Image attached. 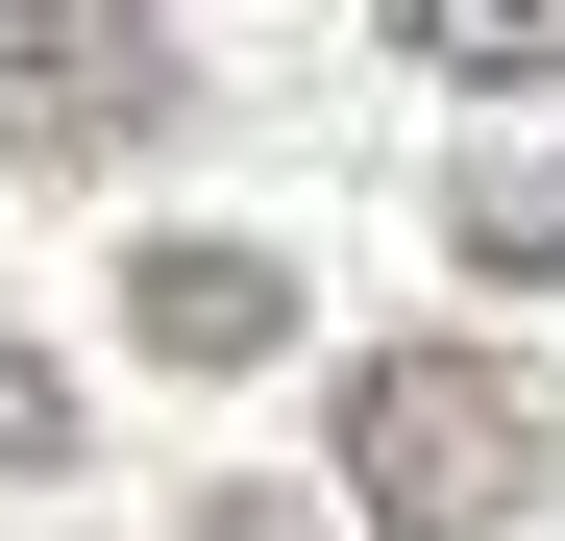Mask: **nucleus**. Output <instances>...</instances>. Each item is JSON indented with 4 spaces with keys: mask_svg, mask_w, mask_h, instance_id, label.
I'll list each match as a JSON object with an SVG mask.
<instances>
[{
    "mask_svg": "<svg viewBox=\"0 0 565 541\" xmlns=\"http://www.w3.org/2000/svg\"><path fill=\"white\" fill-rule=\"evenodd\" d=\"M418 74H565V0H394Z\"/></svg>",
    "mask_w": 565,
    "mask_h": 541,
    "instance_id": "5",
    "label": "nucleus"
},
{
    "mask_svg": "<svg viewBox=\"0 0 565 541\" xmlns=\"http://www.w3.org/2000/svg\"><path fill=\"white\" fill-rule=\"evenodd\" d=\"M124 320H148V370H270V344H296V270L270 246H148Z\"/></svg>",
    "mask_w": 565,
    "mask_h": 541,
    "instance_id": "3",
    "label": "nucleus"
},
{
    "mask_svg": "<svg viewBox=\"0 0 565 541\" xmlns=\"http://www.w3.org/2000/svg\"><path fill=\"white\" fill-rule=\"evenodd\" d=\"M0 468H74V370H50L25 320H0Z\"/></svg>",
    "mask_w": 565,
    "mask_h": 541,
    "instance_id": "6",
    "label": "nucleus"
},
{
    "mask_svg": "<svg viewBox=\"0 0 565 541\" xmlns=\"http://www.w3.org/2000/svg\"><path fill=\"white\" fill-rule=\"evenodd\" d=\"M0 124H172V25H99V0H0Z\"/></svg>",
    "mask_w": 565,
    "mask_h": 541,
    "instance_id": "2",
    "label": "nucleus"
},
{
    "mask_svg": "<svg viewBox=\"0 0 565 541\" xmlns=\"http://www.w3.org/2000/svg\"><path fill=\"white\" fill-rule=\"evenodd\" d=\"M443 222H467V270H541V296H565V148H492Z\"/></svg>",
    "mask_w": 565,
    "mask_h": 541,
    "instance_id": "4",
    "label": "nucleus"
},
{
    "mask_svg": "<svg viewBox=\"0 0 565 541\" xmlns=\"http://www.w3.org/2000/svg\"><path fill=\"white\" fill-rule=\"evenodd\" d=\"M565 468V418L492 370V344H369L344 370V517L369 541H516Z\"/></svg>",
    "mask_w": 565,
    "mask_h": 541,
    "instance_id": "1",
    "label": "nucleus"
}]
</instances>
